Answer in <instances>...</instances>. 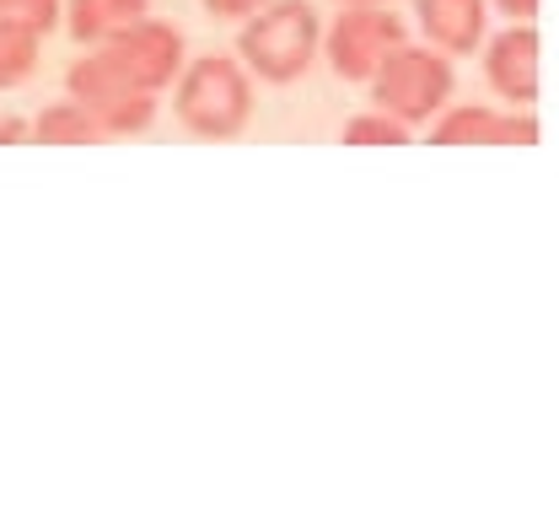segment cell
<instances>
[{"label":"cell","instance_id":"cell-1","mask_svg":"<svg viewBox=\"0 0 559 506\" xmlns=\"http://www.w3.org/2000/svg\"><path fill=\"white\" fill-rule=\"evenodd\" d=\"M323 49V16L312 0H270L248 22H237V60L248 75L270 86H296L318 66Z\"/></svg>","mask_w":559,"mask_h":506},{"label":"cell","instance_id":"cell-2","mask_svg":"<svg viewBox=\"0 0 559 506\" xmlns=\"http://www.w3.org/2000/svg\"><path fill=\"white\" fill-rule=\"evenodd\" d=\"M173 114L194 141H237L253 125V75L237 55H200L173 81Z\"/></svg>","mask_w":559,"mask_h":506},{"label":"cell","instance_id":"cell-3","mask_svg":"<svg viewBox=\"0 0 559 506\" xmlns=\"http://www.w3.org/2000/svg\"><path fill=\"white\" fill-rule=\"evenodd\" d=\"M366 86H371V103H377L382 114H393V119H404L409 130H419V125H430V119L452 103L457 71H452V60H447L441 49L404 38Z\"/></svg>","mask_w":559,"mask_h":506},{"label":"cell","instance_id":"cell-4","mask_svg":"<svg viewBox=\"0 0 559 506\" xmlns=\"http://www.w3.org/2000/svg\"><path fill=\"white\" fill-rule=\"evenodd\" d=\"M404 38H409V22L393 5H340V16L323 33V55L345 86H366Z\"/></svg>","mask_w":559,"mask_h":506},{"label":"cell","instance_id":"cell-5","mask_svg":"<svg viewBox=\"0 0 559 506\" xmlns=\"http://www.w3.org/2000/svg\"><path fill=\"white\" fill-rule=\"evenodd\" d=\"M97 49L130 75L140 92H156V97L189 66V44H183L178 22H162V16H151V11H145L140 22H130L124 33H114L108 44H97Z\"/></svg>","mask_w":559,"mask_h":506},{"label":"cell","instance_id":"cell-6","mask_svg":"<svg viewBox=\"0 0 559 506\" xmlns=\"http://www.w3.org/2000/svg\"><path fill=\"white\" fill-rule=\"evenodd\" d=\"M485 49V81L489 92L511 108H533L538 92H544V38L533 22H511L500 27Z\"/></svg>","mask_w":559,"mask_h":506},{"label":"cell","instance_id":"cell-7","mask_svg":"<svg viewBox=\"0 0 559 506\" xmlns=\"http://www.w3.org/2000/svg\"><path fill=\"white\" fill-rule=\"evenodd\" d=\"M415 22L430 49H441L447 60H468L489 33V0H415Z\"/></svg>","mask_w":559,"mask_h":506},{"label":"cell","instance_id":"cell-8","mask_svg":"<svg viewBox=\"0 0 559 506\" xmlns=\"http://www.w3.org/2000/svg\"><path fill=\"white\" fill-rule=\"evenodd\" d=\"M130 92H140L130 75L119 71L103 49H86L75 66L66 71V97H75L81 108H92V119L103 114V108H114V103H124Z\"/></svg>","mask_w":559,"mask_h":506},{"label":"cell","instance_id":"cell-9","mask_svg":"<svg viewBox=\"0 0 559 506\" xmlns=\"http://www.w3.org/2000/svg\"><path fill=\"white\" fill-rule=\"evenodd\" d=\"M151 11V0H66V33L81 49H97L108 44L114 33H124L130 22H140Z\"/></svg>","mask_w":559,"mask_h":506},{"label":"cell","instance_id":"cell-10","mask_svg":"<svg viewBox=\"0 0 559 506\" xmlns=\"http://www.w3.org/2000/svg\"><path fill=\"white\" fill-rule=\"evenodd\" d=\"M33 141L38 145H97L103 141V125H97L92 108H81L75 97H60V103L38 108V119H33Z\"/></svg>","mask_w":559,"mask_h":506},{"label":"cell","instance_id":"cell-11","mask_svg":"<svg viewBox=\"0 0 559 506\" xmlns=\"http://www.w3.org/2000/svg\"><path fill=\"white\" fill-rule=\"evenodd\" d=\"M430 141L436 145H495L500 141V114L485 103H463V108H441L430 119Z\"/></svg>","mask_w":559,"mask_h":506},{"label":"cell","instance_id":"cell-12","mask_svg":"<svg viewBox=\"0 0 559 506\" xmlns=\"http://www.w3.org/2000/svg\"><path fill=\"white\" fill-rule=\"evenodd\" d=\"M38 60H44V38L16 22H0V92L27 86L38 75Z\"/></svg>","mask_w":559,"mask_h":506},{"label":"cell","instance_id":"cell-13","mask_svg":"<svg viewBox=\"0 0 559 506\" xmlns=\"http://www.w3.org/2000/svg\"><path fill=\"white\" fill-rule=\"evenodd\" d=\"M156 119V92H130L124 103L103 108L97 125H103V141H130V136H145Z\"/></svg>","mask_w":559,"mask_h":506},{"label":"cell","instance_id":"cell-14","mask_svg":"<svg viewBox=\"0 0 559 506\" xmlns=\"http://www.w3.org/2000/svg\"><path fill=\"white\" fill-rule=\"evenodd\" d=\"M409 141H415V130H409L404 119L382 114V108L355 114V119L345 125V145H409Z\"/></svg>","mask_w":559,"mask_h":506},{"label":"cell","instance_id":"cell-15","mask_svg":"<svg viewBox=\"0 0 559 506\" xmlns=\"http://www.w3.org/2000/svg\"><path fill=\"white\" fill-rule=\"evenodd\" d=\"M60 16H66V0H0V22H16L38 38L60 33Z\"/></svg>","mask_w":559,"mask_h":506},{"label":"cell","instance_id":"cell-16","mask_svg":"<svg viewBox=\"0 0 559 506\" xmlns=\"http://www.w3.org/2000/svg\"><path fill=\"white\" fill-rule=\"evenodd\" d=\"M544 141V125L533 114H500V141L495 145H538Z\"/></svg>","mask_w":559,"mask_h":506},{"label":"cell","instance_id":"cell-17","mask_svg":"<svg viewBox=\"0 0 559 506\" xmlns=\"http://www.w3.org/2000/svg\"><path fill=\"white\" fill-rule=\"evenodd\" d=\"M215 22H248L259 5H270V0H200Z\"/></svg>","mask_w":559,"mask_h":506},{"label":"cell","instance_id":"cell-18","mask_svg":"<svg viewBox=\"0 0 559 506\" xmlns=\"http://www.w3.org/2000/svg\"><path fill=\"white\" fill-rule=\"evenodd\" d=\"M506 22H538V11H544V0H489Z\"/></svg>","mask_w":559,"mask_h":506},{"label":"cell","instance_id":"cell-19","mask_svg":"<svg viewBox=\"0 0 559 506\" xmlns=\"http://www.w3.org/2000/svg\"><path fill=\"white\" fill-rule=\"evenodd\" d=\"M27 141H33V119L5 114V119H0V145H27Z\"/></svg>","mask_w":559,"mask_h":506},{"label":"cell","instance_id":"cell-20","mask_svg":"<svg viewBox=\"0 0 559 506\" xmlns=\"http://www.w3.org/2000/svg\"><path fill=\"white\" fill-rule=\"evenodd\" d=\"M334 5H393V0H334Z\"/></svg>","mask_w":559,"mask_h":506}]
</instances>
